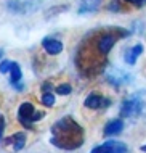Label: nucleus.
<instances>
[{
	"label": "nucleus",
	"mask_w": 146,
	"mask_h": 153,
	"mask_svg": "<svg viewBox=\"0 0 146 153\" xmlns=\"http://www.w3.org/2000/svg\"><path fill=\"white\" fill-rule=\"evenodd\" d=\"M90 153H128V147L119 140H108L101 145L95 147Z\"/></svg>",
	"instance_id": "6e6552de"
},
{
	"label": "nucleus",
	"mask_w": 146,
	"mask_h": 153,
	"mask_svg": "<svg viewBox=\"0 0 146 153\" xmlns=\"http://www.w3.org/2000/svg\"><path fill=\"white\" fill-rule=\"evenodd\" d=\"M50 132H52V137H50L52 145L66 152L80 148L83 145V140H85L83 127L69 114L60 118L56 123H53Z\"/></svg>",
	"instance_id": "f03ea898"
},
{
	"label": "nucleus",
	"mask_w": 146,
	"mask_h": 153,
	"mask_svg": "<svg viewBox=\"0 0 146 153\" xmlns=\"http://www.w3.org/2000/svg\"><path fill=\"white\" fill-rule=\"evenodd\" d=\"M124 131V121L120 118L117 119H111V121L106 123L103 129V135L104 137H112V135H119L120 132Z\"/></svg>",
	"instance_id": "f8f14e48"
},
{
	"label": "nucleus",
	"mask_w": 146,
	"mask_h": 153,
	"mask_svg": "<svg viewBox=\"0 0 146 153\" xmlns=\"http://www.w3.org/2000/svg\"><path fill=\"white\" fill-rule=\"evenodd\" d=\"M68 10H69V5H68V3H63V5H55V7L48 8V10L45 11L44 18H45V19H52V18H55V16L64 13V11H68Z\"/></svg>",
	"instance_id": "2eb2a0df"
},
{
	"label": "nucleus",
	"mask_w": 146,
	"mask_h": 153,
	"mask_svg": "<svg viewBox=\"0 0 146 153\" xmlns=\"http://www.w3.org/2000/svg\"><path fill=\"white\" fill-rule=\"evenodd\" d=\"M132 34H140V32H143V29H145V26H143V23L141 21H135L132 24Z\"/></svg>",
	"instance_id": "aec40b11"
},
{
	"label": "nucleus",
	"mask_w": 146,
	"mask_h": 153,
	"mask_svg": "<svg viewBox=\"0 0 146 153\" xmlns=\"http://www.w3.org/2000/svg\"><path fill=\"white\" fill-rule=\"evenodd\" d=\"M55 92H56V95H69L71 92H72V87H71V84L64 82V84L56 85V87H55Z\"/></svg>",
	"instance_id": "a211bd4d"
},
{
	"label": "nucleus",
	"mask_w": 146,
	"mask_h": 153,
	"mask_svg": "<svg viewBox=\"0 0 146 153\" xmlns=\"http://www.w3.org/2000/svg\"><path fill=\"white\" fill-rule=\"evenodd\" d=\"M2 58H3V50L0 48V61H2Z\"/></svg>",
	"instance_id": "b1692460"
},
{
	"label": "nucleus",
	"mask_w": 146,
	"mask_h": 153,
	"mask_svg": "<svg viewBox=\"0 0 146 153\" xmlns=\"http://www.w3.org/2000/svg\"><path fill=\"white\" fill-rule=\"evenodd\" d=\"M106 81L109 82L112 87L119 89V87H124V85L130 84L133 81V76L128 73H125L124 69H119V68H109L106 73Z\"/></svg>",
	"instance_id": "423d86ee"
},
{
	"label": "nucleus",
	"mask_w": 146,
	"mask_h": 153,
	"mask_svg": "<svg viewBox=\"0 0 146 153\" xmlns=\"http://www.w3.org/2000/svg\"><path fill=\"white\" fill-rule=\"evenodd\" d=\"M10 85L16 90H24V84H23V69H21L19 63L13 61V66H11L10 71Z\"/></svg>",
	"instance_id": "9d476101"
},
{
	"label": "nucleus",
	"mask_w": 146,
	"mask_h": 153,
	"mask_svg": "<svg viewBox=\"0 0 146 153\" xmlns=\"http://www.w3.org/2000/svg\"><path fill=\"white\" fill-rule=\"evenodd\" d=\"M141 53H143V45L141 44H135L133 47L130 48H127V52L124 53V61L127 65H135L136 63V60L141 56Z\"/></svg>",
	"instance_id": "4468645a"
},
{
	"label": "nucleus",
	"mask_w": 146,
	"mask_h": 153,
	"mask_svg": "<svg viewBox=\"0 0 146 153\" xmlns=\"http://www.w3.org/2000/svg\"><path fill=\"white\" fill-rule=\"evenodd\" d=\"M143 110H145L143 98L138 94H135V95H130V97L124 98L122 105H120V110H119V114L122 118H136L143 113Z\"/></svg>",
	"instance_id": "20e7f679"
},
{
	"label": "nucleus",
	"mask_w": 146,
	"mask_h": 153,
	"mask_svg": "<svg viewBox=\"0 0 146 153\" xmlns=\"http://www.w3.org/2000/svg\"><path fill=\"white\" fill-rule=\"evenodd\" d=\"M42 105L45 106H53L55 105V95L53 92H42Z\"/></svg>",
	"instance_id": "f3484780"
},
{
	"label": "nucleus",
	"mask_w": 146,
	"mask_h": 153,
	"mask_svg": "<svg viewBox=\"0 0 146 153\" xmlns=\"http://www.w3.org/2000/svg\"><path fill=\"white\" fill-rule=\"evenodd\" d=\"M112 105V100L108 97H103L97 92H91L87 95V98L83 100V106L87 110H106Z\"/></svg>",
	"instance_id": "0eeeda50"
},
{
	"label": "nucleus",
	"mask_w": 146,
	"mask_h": 153,
	"mask_svg": "<svg viewBox=\"0 0 146 153\" xmlns=\"http://www.w3.org/2000/svg\"><path fill=\"white\" fill-rule=\"evenodd\" d=\"M3 129H5V118L0 113V142L3 140Z\"/></svg>",
	"instance_id": "4be33fe9"
},
{
	"label": "nucleus",
	"mask_w": 146,
	"mask_h": 153,
	"mask_svg": "<svg viewBox=\"0 0 146 153\" xmlns=\"http://www.w3.org/2000/svg\"><path fill=\"white\" fill-rule=\"evenodd\" d=\"M74 63L80 76L85 79H91L103 74L108 68V55L101 52L98 45V34L97 29L90 31L88 34L83 36V39L79 42L76 50Z\"/></svg>",
	"instance_id": "f257e3e1"
},
{
	"label": "nucleus",
	"mask_w": 146,
	"mask_h": 153,
	"mask_svg": "<svg viewBox=\"0 0 146 153\" xmlns=\"http://www.w3.org/2000/svg\"><path fill=\"white\" fill-rule=\"evenodd\" d=\"M11 66H13V61L2 60V61H0V74H10Z\"/></svg>",
	"instance_id": "6ab92c4d"
},
{
	"label": "nucleus",
	"mask_w": 146,
	"mask_h": 153,
	"mask_svg": "<svg viewBox=\"0 0 146 153\" xmlns=\"http://www.w3.org/2000/svg\"><path fill=\"white\" fill-rule=\"evenodd\" d=\"M103 0H79V8L77 13L79 15H85V13H95L101 8Z\"/></svg>",
	"instance_id": "ddd939ff"
},
{
	"label": "nucleus",
	"mask_w": 146,
	"mask_h": 153,
	"mask_svg": "<svg viewBox=\"0 0 146 153\" xmlns=\"http://www.w3.org/2000/svg\"><path fill=\"white\" fill-rule=\"evenodd\" d=\"M140 150L143 152V153H146V143H145V145H141V147H140Z\"/></svg>",
	"instance_id": "5701e85b"
},
{
	"label": "nucleus",
	"mask_w": 146,
	"mask_h": 153,
	"mask_svg": "<svg viewBox=\"0 0 146 153\" xmlns=\"http://www.w3.org/2000/svg\"><path fill=\"white\" fill-rule=\"evenodd\" d=\"M42 7L40 0H7L5 8L11 15H29Z\"/></svg>",
	"instance_id": "39448f33"
},
{
	"label": "nucleus",
	"mask_w": 146,
	"mask_h": 153,
	"mask_svg": "<svg viewBox=\"0 0 146 153\" xmlns=\"http://www.w3.org/2000/svg\"><path fill=\"white\" fill-rule=\"evenodd\" d=\"M5 145H10L13 148V152H21L24 147H26V142H27V135L26 132H15V134L8 135L2 140Z\"/></svg>",
	"instance_id": "1a4fd4ad"
},
{
	"label": "nucleus",
	"mask_w": 146,
	"mask_h": 153,
	"mask_svg": "<svg viewBox=\"0 0 146 153\" xmlns=\"http://www.w3.org/2000/svg\"><path fill=\"white\" fill-rule=\"evenodd\" d=\"M116 2H119L120 5H128V7H133V8H141L146 5V0H116ZM125 10V7H124Z\"/></svg>",
	"instance_id": "dca6fc26"
},
{
	"label": "nucleus",
	"mask_w": 146,
	"mask_h": 153,
	"mask_svg": "<svg viewBox=\"0 0 146 153\" xmlns=\"http://www.w3.org/2000/svg\"><path fill=\"white\" fill-rule=\"evenodd\" d=\"M42 47L48 55H60L63 52V42L55 37H44L42 39Z\"/></svg>",
	"instance_id": "9b49d317"
},
{
	"label": "nucleus",
	"mask_w": 146,
	"mask_h": 153,
	"mask_svg": "<svg viewBox=\"0 0 146 153\" xmlns=\"http://www.w3.org/2000/svg\"><path fill=\"white\" fill-rule=\"evenodd\" d=\"M44 116H45V113L35 111L34 105L31 102H23L18 108V121L24 129L34 131V123L40 121Z\"/></svg>",
	"instance_id": "7ed1b4c3"
},
{
	"label": "nucleus",
	"mask_w": 146,
	"mask_h": 153,
	"mask_svg": "<svg viewBox=\"0 0 146 153\" xmlns=\"http://www.w3.org/2000/svg\"><path fill=\"white\" fill-rule=\"evenodd\" d=\"M40 89H42V92H53V90H55V85L50 81H45L44 84L40 85Z\"/></svg>",
	"instance_id": "412c9836"
}]
</instances>
